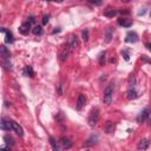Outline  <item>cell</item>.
<instances>
[{
	"instance_id": "cell-21",
	"label": "cell",
	"mask_w": 151,
	"mask_h": 151,
	"mask_svg": "<svg viewBox=\"0 0 151 151\" xmlns=\"http://www.w3.org/2000/svg\"><path fill=\"white\" fill-rule=\"evenodd\" d=\"M68 53H70V50H68V48H64V50L61 51V53H60V59H61V60H65V59L67 58Z\"/></svg>"
},
{
	"instance_id": "cell-16",
	"label": "cell",
	"mask_w": 151,
	"mask_h": 151,
	"mask_svg": "<svg viewBox=\"0 0 151 151\" xmlns=\"http://www.w3.org/2000/svg\"><path fill=\"white\" fill-rule=\"evenodd\" d=\"M1 31H2V32H5V34H6V39H5V41H6V42H9V44H12V42L14 41L12 32H11V31H5L4 28H2Z\"/></svg>"
},
{
	"instance_id": "cell-11",
	"label": "cell",
	"mask_w": 151,
	"mask_h": 151,
	"mask_svg": "<svg viewBox=\"0 0 151 151\" xmlns=\"http://www.w3.org/2000/svg\"><path fill=\"white\" fill-rule=\"evenodd\" d=\"M138 97V92L136 91V88H129L127 92H126V98L129 100H133Z\"/></svg>"
},
{
	"instance_id": "cell-26",
	"label": "cell",
	"mask_w": 151,
	"mask_h": 151,
	"mask_svg": "<svg viewBox=\"0 0 151 151\" xmlns=\"http://www.w3.org/2000/svg\"><path fill=\"white\" fill-rule=\"evenodd\" d=\"M26 72H27V74L29 77H33L34 76V71H33V68L31 66H26Z\"/></svg>"
},
{
	"instance_id": "cell-8",
	"label": "cell",
	"mask_w": 151,
	"mask_h": 151,
	"mask_svg": "<svg viewBox=\"0 0 151 151\" xmlns=\"http://www.w3.org/2000/svg\"><path fill=\"white\" fill-rule=\"evenodd\" d=\"M149 144H150V142H149L147 139H142V140L138 143L137 151H145V150L149 147Z\"/></svg>"
},
{
	"instance_id": "cell-23",
	"label": "cell",
	"mask_w": 151,
	"mask_h": 151,
	"mask_svg": "<svg viewBox=\"0 0 151 151\" xmlns=\"http://www.w3.org/2000/svg\"><path fill=\"white\" fill-rule=\"evenodd\" d=\"M33 33H34L35 35L41 34V33H42V27H41V26H34V27H33Z\"/></svg>"
},
{
	"instance_id": "cell-35",
	"label": "cell",
	"mask_w": 151,
	"mask_h": 151,
	"mask_svg": "<svg viewBox=\"0 0 151 151\" xmlns=\"http://www.w3.org/2000/svg\"><path fill=\"white\" fill-rule=\"evenodd\" d=\"M150 15H151V11H150Z\"/></svg>"
},
{
	"instance_id": "cell-2",
	"label": "cell",
	"mask_w": 151,
	"mask_h": 151,
	"mask_svg": "<svg viewBox=\"0 0 151 151\" xmlns=\"http://www.w3.org/2000/svg\"><path fill=\"white\" fill-rule=\"evenodd\" d=\"M98 120H99V110L98 109H93L90 112V116H88V119H87L88 125L90 126H94V125H97Z\"/></svg>"
},
{
	"instance_id": "cell-12",
	"label": "cell",
	"mask_w": 151,
	"mask_h": 151,
	"mask_svg": "<svg viewBox=\"0 0 151 151\" xmlns=\"http://www.w3.org/2000/svg\"><path fill=\"white\" fill-rule=\"evenodd\" d=\"M118 25H120L123 27H130V26H132V21L130 19H126V18H119Z\"/></svg>"
},
{
	"instance_id": "cell-31",
	"label": "cell",
	"mask_w": 151,
	"mask_h": 151,
	"mask_svg": "<svg viewBox=\"0 0 151 151\" xmlns=\"http://www.w3.org/2000/svg\"><path fill=\"white\" fill-rule=\"evenodd\" d=\"M90 2L93 4V5H97V6L98 5H101V1H92V0H90Z\"/></svg>"
},
{
	"instance_id": "cell-1",
	"label": "cell",
	"mask_w": 151,
	"mask_h": 151,
	"mask_svg": "<svg viewBox=\"0 0 151 151\" xmlns=\"http://www.w3.org/2000/svg\"><path fill=\"white\" fill-rule=\"evenodd\" d=\"M112 96H113V84H109L105 90H104V93H103V101L106 104V105H110L111 101H112Z\"/></svg>"
},
{
	"instance_id": "cell-7",
	"label": "cell",
	"mask_w": 151,
	"mask_h": 151,
	"mask_svg": "<svg viewBox=\"0 0 151 151\" xmlns=\"http://www.w3.org/2000/svg\"><path fill=\"white\" fill-rule=\"evenodd\" d=\"M85 103H86V98H85L84 94L80 93V94L78 96V98H77V105H76L77 109H78V110H81V109L85 106Z\"/></svg>"
},
{
	"instance_id": "cell-33",
	"label": "cell",
	"mask_w": 151,
	"mask_h": 151,
	"mask_svg": "<svg viewBox=\"0 0 151 151\" xmlns=\"http://www.w3.org/2000/svg\"><path fill=\"white\" fill-rule=\"evenodd\" d=\"M146 47H147V50L151 52V42H147V44H146Z\"/></svg>"
},
{
	"instance_id": "cell-34",
	"label": "cell",
	"mask_w": 151,
	"mask_h": 151,
	"mask_svg": "<svg viewBox=\"0 0 151 151\" xmlns=\"http://www.w3.org/2000/svg\"><path fill=\"white\" fill-rule=\"evenodd\" d=\"M1 151H11V150H7V149H5V147H2V149H1Z\"/></svg>"
},
{
	"instance_id": "cell-19",
	"label": "cell",
	"mask_w": 151,
	"mask_h": 151,
	"mask_svg": "<svg viewBox=\"0 0 151 151\" xmlns=\"http://www.w3.org/2000/svg\"><path fill=\"white\" fill-rule=\"evenodd\" d=\"M50 144H51V146H52V149H53V151H59V146H58V143H57V140L51 136L50 137Z\"/></svg>"
},
{
	"instance_id": "cell-13",
	"label": "cell",
	"mask_w": 151,
	"mask_h": 151,
	"mask_svg": "<svg viewBox=\"0 0 151 151\" xmlns=\"http://www.w3.org/2000/svg\"><path fill=\"white\" fill-rule=\"evenodd\" d=\"M116 14H117V11H116L114 8H112V7H107V8L104 11V15L107 17V18H113Z\"/></svg>"
},
{
	"instance_id": "cell-17",
	"label": "cell",
	"mask_w": 151,
	"mask_h": 151,
	"mask_svg": "<svg viewBox=\"0 0 151 151\" xmlns=\"http://www.w3.org/2000/svg\"><path fill=\"white\" fill-rule=\"evenodd\" d=\"M78 46H79L78 38H77V37H74V35H72V37H71V39H70V47H71V48H77Z\"/></svg>"
},
{
	"instance_id": "cell-27",
	"label": "cell",
	"mask_w": 151,
	"mask_h": 151,
	"mask_svg": "<svg viewBox=\"0 0 151 151\" xmlns=\"http://www.w3.org/2000/svg\"><path fill=\"white\" fill-rule=\"evenodd\" d=\"M4 66H5V68H6V70H12V64H11L8 60H5Z\"/></svg>"
},
{
	"instance_id": "cell-25",
	"label": "cell",
	"mask_w": 151,
	"mask_h": 151,
	"mask_svg": "<svg viewBox=\"0 0 151 151\" xmlns=\"http://www.w3.org/2000/svg\"><path fill=\"white\" fill-rule=\"evenodd\" d=\"M83 40L86 42L87 40H88V29H85V31H83Z\"/></svg>"
},
{
	"instance_id": "cell-18",
	"label": "cell",
	"mask_w": 151,
	"mask_h": 151,
	"mask_svg": "<svg viewBox=\"0 0 151 151\" xmlns=\"http://www.w3.org/2000/svg\"><path fill=\"white\" fill-rule=\"evenodd\" d=\"M0 51H1V55H2L5 59H8V58L11 57V53H9V51L7 50L6 46H1V47H0Z\"/></svg>"
},
{
	"instance_id": "cell-10",
	"label": "cell",
	"mask_w": 151,
	"mask_h": 151,
	"mask_svg": "<svg viewBox=\"0 0 151 151\" xmlns=\"http://www.w3.org/2000/svg\"><path fill=\"white\" fill-rule=\"evenodd\" d=\"M59 143H60V145H61L64 149H70V147L72 146V142H71L68 138H66V137H61V138L59 139Z\"/></svg>"
},
{
	"instance_id": "cell-30",
	"label": "cell",
	"mask_w": 151,
	"mask_h": 151,
	"mask_svg": "<svg viewBox=\"0 0 151 151\" xmlns=\"http://www.w3.org/2000/svg\"><path fill=\"white\" fill-rule=\"evenodd\" d=\"M34 21H35V18H34V17H29V18H28V22H29L31 25L34 24Z\"/></svg>"
},
{
	"instance_id": "cell-20",
	"label": "cell",
	"mask_w": 151,
	"mask_h": 151,
	"mask_svg": "<svg viewBox=\"0 0 151 151\" xmlns=\"http://www.w3.org/2000/svg\"><path fill=\"white\" fill-rule=\"evenodd\" d=\"M134 84H136V78L133 74L129 76V88H134Z\"/></svg>"
},
{
	"instance_id": "cell-6",
	"label": "cell",
	"mask_w": 151,
	"mask_h": 151,
	"mask_svg": "<svg viewBox=\"0 0 151 151\" xmlns=\"http://www.w3.org/2000/svg\"><path fill=\"white\" fill-rule=\"evenodd\" d=\"M125 41L126 42H137L138 41V35L136 32H129L126 34V38H125Z\"/></svg>"
},
{
	"instance_id": "cell-22",
	"label": "cell",
	"mask_w": 151,
	"mask_h": 151,
	"mask_svg": "<svg viewBox=\"0 0 151 151\" xmlns=\"http://www.w3.org/2000/svg\"><path fill=\"white\" fill-rule=\"evenodd\" d=\"M106 52H101L100 54H99V64L103 66L104 64H105V59H106Z\"/></svg>"
},
{
	"instance_id": "cell-3",
	"label": "cell",
	"mask_w": 151,
	"mask_h": 151,
	"mask_svg": "<svg viewBox=\"0 0 151 151\" xmlns=\"http://www.w3.org/2000/svg\"><path fill=\"white\" fill-rule=\"evenodd\" d=\"M149 113H150V110H149V109H144V110H143L142 112H139V114L137 116V122H138V123H144L145 120H147Z\"/></svg>"
},
{
	"instance_id": "cell-9",
	"label": "cell",
	"mask_w": 151,
	"mask_h": 151,
	"mask_svg": "<svg viewBox=\"0 0 151 151\" xmlns=\"http://www.w3.org/2000/svg\"><path fill=\"white\" fill-rule=\"evenodd\" d=\"M29 28H31V24L27 21V22H24L20 27H19V32L21 33V34H24V35H26V34H28V32H29Z\"/></svg>"
},
{
	"instance_id": "cell-14",
	"label": "cell",
	"mask_w": 151,
	"mask_h": 151,
	"mask_svg": "<svg viewBox=\"0 0 151 151\" xmlns=\"http://www.w3.org/2000/svg\"><path fill=\"white\" fill-rule=\"evenodd\" d=\"M104 130H105L106 133H111V132H113V130H114V123L111 122V120L106 122V124H105V126H104Z\"/></svg>"
},
{
	"instance_id": "cell-5",
	"label": "cell",
	"mask_w": 151,
	"mask_h": 151,
	"mask_svg": "<svg viewBox=\"0 0 151 151\" xmlns=\"http://www.w3.org/2000/svg\"><path fill=\"white\" fill-rule=\"evenodd\" d=\"M112 38H113V28H112V27H107L106 31H105V35H104L105 42H106V44L111 42Z\"/></svg>"
},
{
	"instance_id": "cell-29",
	"label": "cell",
	"mask_w": 151,
	"mask_h": 151,
	"mask_svg": "<svg viewBox=\"0 0 151 151\" xmlns=\"http://www.w3.org/2000/svg\"><path fill=\"white\" fill-rule=\"evenodd\" d=\"M48 18H50V15H44V18H42V24L44 25H46L48 22Z\"/></svg>"
},
{
	"instance_id": "cell-32",
	"label": "cell",
	"mask_w": 151,
	"mask_h": 151,
	"mask_svg": "<svg viewBox=\"0 0 151 151\" xmlns=\"http://www.w3.org/2000/svg\"><path fill=\"white\" fill-rule=\"evenodd\" d=\"M147 124H149V125H151V111H150L149 117H147Z\"/></svg>"
},
{
	"instance_id": "cell-28",
	"label": "cell",
	"mask_w": 151,
	"mask_h": 151,
	"mask_svg": "<svg viewBox=\"0 0 151 151\" xmlns=\"http://www.w3.org/2000/svg\"><path fill=\"white\" fill-rule=\"evenodd\" d=\"M5 140H6V143H7L8 145H12V144H13V139H12L11 137H8V136H5Z\"/></svg>"
},
{
	"instance_id": "cell-4",
	"label": "cell",
	"mask_w": 151,
	"mask_h": 151,
	"mask_svg": "<svg viewBox=\"0 0 151 151\" xmlns=\"http://www.w3.org/2000/svg\"><path fill=\"white\" fill-rule=\"evenodd\" d=\"M11 126H12V130L18 134V136H22L24 134V130H22V127L17 123V122H14V120H11Z\"/></svg>"
},
{
	"instance_id": "cell-24",
	"label": "cell",
	"mask_w": 151,
	"mask_h": 151,
	"mask_svg": "<svg viewBox=\"0 0 151 151\" xmlns=\"http://www.w3.org/2000/svg\"><path fill=\"white\" fill-rule=\"evenodd\" d=\"M120 53H122V55L124 57V59H125L126 61H129V60H130V52H129L127 50H123Z\"/></svg>"
},
{
	"instance_id": "cell-15",
	"label": "cell",
	"mask_w": 151,
	"mask_h": 151,
	"mask_svg": "<svg viewBox=\"0 0 151 151\" xmlns=\"http://www.w3.org/2000/svg\"><path fill=\"white\" fill-rule=\"evenodd\" d=\"M1 129L5 130V131H9V130H12L11 120H6L5 118H2V120H1Z\"/></svg>"
}]
</instances>
